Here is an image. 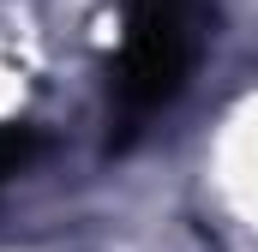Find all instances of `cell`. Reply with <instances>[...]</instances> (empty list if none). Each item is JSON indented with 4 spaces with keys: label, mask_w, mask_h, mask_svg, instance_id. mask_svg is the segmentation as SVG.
<instances>
[{
    "label": "cell",
    "mask_w": 258,
    "mask_h": 252,
    "mask_svg": "<svg viewBox=\"0 0 258 252\" xmlns=\"http://www.w3.org/2000/svg\"><path fill=\"white\" fill-rule=\"evenodd\" d=\"M30 156H36V132L30 126H0V180H12Z\"/></svg>",
    "instance_id": "2"
},
{
    "label": "cell",
    "mask_w": 258,
    "mask_h": 252,
    "mask_svg": "<svg viewBox=\"0 0 258 252\" xmlns=\"http://www.w3.org/2000/svg\"><path fill=\"white\" fill-rule=\"evenodd\" d=\"M198 18L204 0H126V42L114 66V102L126 126L180 102L198 60Z\"/></svg>",
    "instance_id": "1"
}]
</instances>
